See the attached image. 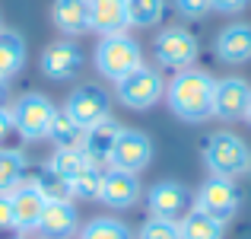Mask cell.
I'll return each mask as SVG.
<instances>
[{
	"label": "cell",
	"instance_id": "1",
	"mask_svg": "<svg viewBox=\"0 0 251 239\" xmlns=\"http://www.w3.org/2000/svg\"><path fill=\"white\" fill-rule=\"evenodd\" d=\"M213 92L216 80L203 70H178V77L166 86V102L181 121H203L213 115Z\"/></svg>",
	"mask_w": 251,
	"mask_h": 239
},
{
	"label": "cell",
	"instance_id": "2",
	"mask_svg": "<svg viewBox=\"0 0 251 239\" xmlns=\"http://www.w3.org/2000/svg\"><path fill=\"white\" fill-rule=\"evenodd\" d=\"M248 159H251V150L232 131H216L203 144V163L213 176H223V179L242 176V172H248Z\"/></svg>",
	"mask_w": 251,
	"mask_h": 239
},
{
	"label": "cell",
	"instance_id": "3",
	"mask_svg": "<svg viewBox=\"0 0 251 239\" xmlns=\"http://www.w3.org/2000/svg\"><path fill=\"white\" fill-rule=\"evenodd\" d=\"M143 64V51L130 35L118 32V35H102L96 48V67L105 80H124L130 70H137Z\"/></svg>",
	"mask_w": 251,
	"mask_h": 239
},
{
	"label": "cell",
	"instance_id": "4",
	"mask_svg": "<svg viewBox=\"0 0 251 239\" xmlns=\"http://www.w3.org/2000/svg\"><path fill=\"white\" fill-rule=\"evenodd\" d=\"M10 115H13V124H16L19 137L38 141V137H48L57 109H54V102H51L48 96H42V92H25V96L10 109Z\"/></svg>",
	"mask_w": 251,
	"mask_h": 239
},
{
	"label": "cell",
	"instance_id": "5",
	"mask_svg": "<svg viewBox=\"0 0 251 239\" xmlns=\"http://www.w3.org/2000/svg\"><path fill=\"white\" fill-rule=\"evenodd\" d=\"M115 86H118V99H121V105H127V109H134V112L153 109V105L166 96L162 74L153 70V67H143V64L137 70H130L124 80H118Z\"/></svg>",
	"mask_w": 251,
	"mask_h": 239
},
{
	"label": "cell",
	"instance_id": "6",
	"mask_svg": "<svg viewBox=\"0 0 251 239\" xmlns=\"http://www.w3.org/2000/svg\"><path fill=\"white\" fill-rule=\"evenodd\" d=\"M147 204L153 217L169 220V223H181L197 208V195L181 182H156L147 191Z\"/></svg>",
	"mask_w": 251,
	"mask_h": 239
},
{
	"label": "cell",
	"instance_id": "7",
	"mask_svg": "<svg viewBox=\"0 0 251 239\" xmlns=\"http://www.w3.org/2000/svg\"><path fill=\"white\" fill-rule=\"evenodd\" d=\"M64 112L70 115V121H76L86 131V128H96V124L108 121L111 99H108V92L99 90V86H80V90H74L67 96Z\"/></svg>",
	"mask_w": 251,
	"mask_h": 239
},
{
	"label": "cell",
	"instance_id": "8",
	"mask_svg": "<svg viewBox=\"0 0 251 239\" xmlns=\"http://www.w3.org/2000/svg\"><path fill=\"white\" fill-rule=\"evenodd\" d=\"M197 210L210 214L220 223L232 220L235 210H239V188L232 185V179L210 176L207 182L201 185V191H197Z\"/></svg>",
	"mask_w": 251,
	"mask_h": 239
},
{
	"label": "cell",
	"instance_id": "9",
	"mask_svg": "<svg viewBox=\"0 0 251 239\" xmlns=\"http://www.w3.org/2000/svg\"><path fill=\"white\" fill-rule=\"evenodd\" d=\"M197 55H201V48H197V38L191 35L188 29H178V26H172V29L159 32V38H156V61H159L162 67L188 70L191 64L197 61Z\"/></svg>",
	"mask_w": 251,
	"mask_h": 239
},
{
	"label": "cell",
	"instance_id": "10",
	"mask_svg": "<svg viewBox=\"0 0 251 239\" xmlns=\"http://www.w3.org/2000/svg\"><path fill=\"white\" fill-rule=\"evenodd\" d=\"M153 159V144H150L147 134H140V131H124L118 134L115 147H111V169H124V172H140L147 169V163Z\"/></svg>",
	"mask_w": 251,
	"mask_h": 239
},
{
	"label": "cell",
	"instance_id": "11",
	"mask_svg": "<svg viewBox=\"0 0 251 239\" xmlns=\"http://www.w3.org/2000/svg\"><path fill=\"white\" fill-rule=\"evenodd\" d=\"M10 201H13V230H38V220H42V210L48 198L42 195L35 182H19L16 188L10 191Z\"/></svg>",
	"mask_w": 251,
	"mask_h": 239
},
{
	"label": "cell",
	"instance_id": "12",
	"mask_svg": "<svg viewBox=\"0 0 251 239\" xmlns=\"http://www.w3.org/2000/svg\"><path fill=\"white\" fill-rule=\"evenodd\" d=\"M99 198H102L108 208H115V210L134 208L137 198H140V179H137V172H124V169L102 172V182H99Z\"/></svg>",
	"mask_w": 251,
	"mask_h": 239
},
{
	"label": "cell",
	"instance_id": "13",
	"mask_svg": "<svg viewBox=\"0 0 251 239\" xmlns=\"http://www.w3.org/2000/svg\"><path fill=\"white\" fill-rule=\"evenodd\" d=\"M248 99H251V86L242 77L220 80L213 92V115L223 118V121H239V118H245Z\"/></svg>",
	"mask_w": 251,
	"mask_h": 239
},
{
	"label": "cell",
	"instance_id": "14",
	"mask_svg": "<svg viewBox=\"0 0 251 239\" xmlns=\"http://www.w3.org/2000/svg\"><path fill=\"white\" fill-rule=\"evenodd\" d=\"M38 233L45 239H70L76 233V208L67 201V198L45 201L42 220H38Z\"/></svg>",
	"mask_w": 251,
	"mask_h": 239
},
{
	"label": "cell",
	"instance_id": "15",
	"mask_svg": "<svg viewBox=\"0 0 251 239\" xmlns=\"http://www.w3.org/2000/svg\"><path fill=\"white\" fill-rule=\"evenodd\" d=\"M118 134H121V128H118L111 118H108V121H102V124H96V128H86L83 131V141H80L83 156L89 159L92 166H105V163H108V156H111V147H115Z\"/></svg>",
	"mask_w": 251,
	"mask_h": 239
},
{
	"label": "cell",
	"instance_id": "16",
	"mask_svg": "<svg viewBox=\"0 0 251 239\" xmlns=\"http://www.w3.org/2000/svg\"><path fill=\"white\" fill-rule=\"evenodd\" d=\"M89 26L99 35H118L127 29V6L124 0H89Z\"/></svg>",
	"mask_w": 251,
	"mask_h": 239
},
{
	"label": "cell",
	"instance_id": "17",
	"mask_svg": "<svg viewBox=\"0 0 251 239\" xmlns=\"http://www.w3.org/2000/svg\"><path fill=\"white\" fill-rule=\"evenodd\" d=\"M216 55L226 64H245L251 61V26L232 23L216 35Z\"/></svg>",
	"mask_w": 251,
	"mask_h": 239
},
{
	"label": "cell",
	"instance_id": "18",
	"mask_svg": "<svg viewBox=\"0 0 251 239\" xmlns=\"http://www.w3.org/2000/svg\"><path fill=\"white\" fill-rule=\"evenodd\" d=\"M80 64H83V55H80V48L70 45V42H54L42 55V70H45V77H51V80H70L80 70Z\"/></svg>",
	"mask_w": 251,
	"mask_h": 239
},
{
	"label": "cell",
	"instance_id": "19",
	"mask_svg": "<svg viewBox=\"0 0 251 239\" xmlns=\"http://www.w3.org/2000/svg\"><path fill=\"white\" fill-rule=\"evenodd\" d=\"M51 19L67 35H86L89 26V0H54L51 3Z\"/></svg>",
	"mask_w": 251,
	"mask_h": 239
},
{
	"label": "cell",
	"instance_id": "20",
	"mask_svg": "<svg viewBox=\"0 0 251 239\" xmlns=\"http://www.w3.org/2000/svg\"><path fill=\"white\" fill-rule=\"evenodd\" d=\"M25 64V42L19 32L10 29H0V77L10 80L23 70Z\"/></svg>",
	"mask_w": 251,
	"mask_h": 239
},
{
	"label": "cell",
	"instance_id": "21",
	"mask_svg": "<svg viewBox=\"0 0 251 239\" xmlns=\"http://www.w3.org/2000/svg\"><path fill=\"white\" fill-rule=\"evenodd\" d=\"M178 233H181V239H223L226 236V223L213 220L210 214H203V210L194 208L178 223Z\"/></svg>",
	"mask_w": 251,
	"mask_h": 239
},
{
	"label": "cell",
	"instance_id": "22",
	"mask_svg": "<svg viewBox=\"0 0 251 239\" xmlns=\"http://www.w3.org/2000/svg\"><path fill=\"white\" fill-rule=\"evenodd\" d=\"M86 166H92V163L83 156V150H80V147H57V150H54V156H51V163H48V169L54 172L57 179H64L67 185H74L76 179H80V172L86 169Z\"/></svg>",
	"mask_w": 251,
	"mask_h": 239
},
{
	"label": "cell",
	"instance_id": "23",
	"mask_svg": "<svg viewBox=\"0 0 251 239\" xmlns=\"http://www.w3.org/2000/svg\"><path fill=\"white\" fill-rule=\"evenodd\" d=\"M19 182H25V156L19 150L0 147V195H10Z\"/></svg>",
	"mask_w": 251,
	"mask_h": 239
},
{
	"label": "cell",
	"instance_id": "24",
	"mask_svg": "<svg viewBox=\"0 0 251 239\" xmlns=\"http://www.w3.org/2000/svg\"><path fill=\"white\" fill-rule=\"evenodd\" d=\"M124 6H127V23L147 29V26L159 23L166 0H124Z\"/></svg>",
	"mask_w": 251,
	"mask_h": 239
},
{
	"label": "cell",
	"instance_id": "25",
	"mask_svg": "<svg viewBox=\"0 0 251 239\" xmlns=\"http://www.w3.org/2000/svg\"><path fill=\"white\" fill-rule=\"evenodd\" d=\"M80 239H134L130 230L121 220H111V217H96L80 230Z\"/></svg>",
	"mask_w": 251,
	"mask_h": 239
},
{
	"label": "cell",
	"instance_id": "26",
	"mask_svg": "<svg viewBox=\"0 0 251 239\" xmlns=\"http://www.w3.org/2000/svg\"><path fill=\"white\" fill-rule=\"evenodd\" d=\"M48 137L57 144V147H80V141H83V128H80L76 121H70L67 112H57L54 121H51Z\"/></svg>",
	"mask_w": 251,
	"mask_h": 239
},
{
	"label": "cell",
	"instance_id": "27",
	"mask_svg": "<svg viewBox=\"0 0 251 239\" xmlns=\"http://www.w3.org/2000/svg\"><path fill=\"white\" fill-rule=\"evenodd\" d=\"M140 239H181V233H178V223H169V220L153 217V220L143 223Z\"/></svg>",
	"mask_w": 251,
	"mask_h": 239
},
{
	"label": "cell",
	"instance_id": "28",
	"mask_svg": "<svg viewBox=\"0 0 251 239\" xmlns=\"http://www.w3.org/2000/svg\"><path fill=\"white\" fill-rule=\"evenodd\" d=\"M99 182H102L99 166H86L80 172V179L70 185V195H99Z\"/></svg>",
	"mask_w": 251,
	"mask_h": 239
},
{
	"label": "cell",
	"instance_id": "29",
	"mask_svg": "<svg viewBox=\"0 0 251 239\" xmlns=\"http://www.w3.org/2000/svg\"><path fill=\"white\" fill-rule=\"evenodd\" d=\"M175 6L184 13V16H191V19L210 13V0H175Z\"/></svg>",
	"mask_w": 251,
	"mask_h": 239
},
{
	"label": "cell",
	"instance_id": "30",
	"mask_svg": "<svg viewBox=\"0 0 251 239\" xmlns=\"http://www.w3.org/2000/svg\"><path fill=\"white\" fill-rule=\"evenodd\" d=\"M16 134V124H13V115H10V109H3L0 105V147H3L10 137Z\"/></svg>",
	"mask_w": 251,
	"mask_h": 239
},
{
	"label": "cell",
	"instance_id": "31",
	"mask_svg": "<svg viewBox=\"0 0 251 239\" xmlns=\"http://www.w3.org/2000/svg\"><path fill=\"white\" fill-rule=\"evenodd\" d=\"M248 6V0H210V10L216 13H242Z\"/></svg>",
	"mask_w": 251,
	"mask_h": 239
},
{
	"label": "cell",
	"instance_id": "32",
	"mask_svg": "<svg viewBox=\"0 0 251 239\" xmlns=\"http://www.w3.org/2000/svg\"><path fill=\"white\" fill-rule=\"evenodd\" d=\"M0 230H13V201H10V195H0Z\"/></svg>",
	"mask_w": 251,
	"mask_h": 239
},
{
	"label": "cell",
	"instance_id": "33",
	"mask_svg": "<svg viewBox=\"0 0 251 239\" xmlns=\"http://www.w3.org/2000/svg\"><path fill=\"white\" fill-rule=\"evenodd\" d=\"M3 99H6V80L0 77V105H3Z\"/></svg>",
	"mask_w": 251,
	"mask_h": 239
},
{
	"label": "cell",
	"instance_id": "34",
	"mask_svg": "<svg viewBox=\"0 0 251 239\" xmlns=\"http://www.w3.org/2000/svg\"><path fill=\"white\" fill-rule=\"evenodd\" d=\"M245 118H248V124H251V99H248V109H245Z\"/></svg>",
	"mask_w": 251,
	"mask_h": 239
}]
</instances>
